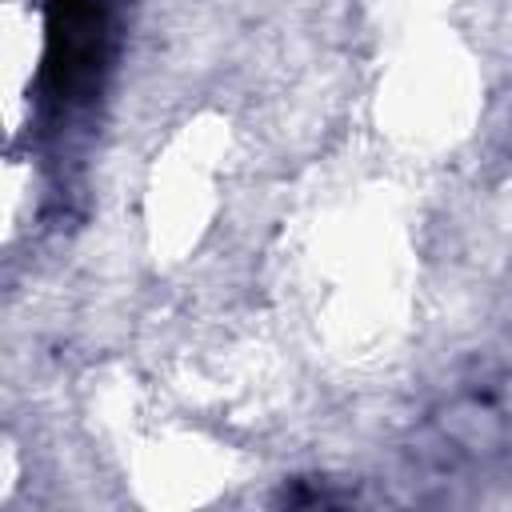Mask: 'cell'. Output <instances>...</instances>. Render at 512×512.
<instances>
[{
    "mask_svg": "<svg viewBox=\"0 0 512 512\" xmlns=\"http://www.w3.org/2000/svg\"><path fill=\"white\" fill-rule=\"evenodd\" d=\"M108 0H56L48 28V96L56 104L84 100L108 60Z\"/></svg>",
    "mask_w": 512,
    "mask_h": 512,
    "instance_id": "1",
    "label": "cell"
}]
</instances>
